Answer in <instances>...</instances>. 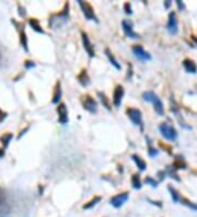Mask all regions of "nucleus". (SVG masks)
<instances>
[{
	"label": "nucleus",
	"instance_id": "f257e3e1",
	"mask_svg": "<svg viewBox=\"0 0 197 217\" xmlns=\"http://www.w3.org/2000/svg\"><path fill=\"white\" fill-rule=\"evenodd\" d=\"M68 21H69V3H66L61 12L50 15L48 24L53 30H57V29L62 28Z\"/></svg>",
	"mask_w": 197,
	"mask_h": 217
},
{
	"label": "nucleus",
	"instance_id": "f03ea898",
	"mask_svg": "<svg viewBox=\"0 0 197 217\" xmlns=\"http://www.w3.org/2000/svg\"><path fill=\"white\" fill-rule=\"evenodd\" d=\"M142 98L144 100L148 101V102H151L153 104V107H155V111L158 113L159 115H163L164 114V106H163L162 101L160 100V98L156 94L155 92L152 91H147V92H144L142 94Z\"/></svg>",
	"mask_w": 197,
	"mask_h": 217
},
{
	"label": "nucleus",
	"instance_id": "7ed1b4c3",
	"mask_svg": "<svg viewBox=\"0 0 197 217\" xmlns=\"http://www.w3.org/2000/svg\"><path fill=\"white\" fill-rule=\"evenodd\" d=\"M160 133L162 135L165 139L170 140V142H174L177 138V132L173 126L169 125L167 123H162V124L159 126Z\"/></svg>",
	"mask_w": 197,
	"mask_h": 217
},
{
	"label": "nucleus",
	"instance_id": "20e7f679",
	"mask_svg": "<svg viewBox=\"0 0 197 217\" xmlns=\"http://www.w3.org/2000/svg\"><path fill=\"white\" fill-rule=\"evenodd\" d=\"M78 3H79V6H80V8H81V10H82L85 17L87 18V20H91V21H95V22H97V15H95L94 11H93V9H92V7H91L90 3L85 2V1H82V0H78Z\"/></svg>",
	"mask_w": 197,
	"mask_h": 217
},
{
	"label": "nucleus",
	"instance_id": "39448f33",
	"mask_svg": "<svg viewBox=\"0 0 197 217\" xmlns=\"http://www.w3.org/2000/svg\"><path fill=\"white\" fill-rule=\"evenodd\" d=\"M167 30L171 35H176L179 32V24H177V18L175 12H170L169 20H167Z\"/></svg>",
	"mask_w": 197,
	"mask_h": 217
},
{
	"label": "nucleus",
	"instance_id": "423d86ee",
	"mask_svg": "<svg viewBox=\"0 0 197 217\" xmlns=\"http://www.w3.org/2000/svg\"><path fill=\"white\" fill-rule=\"evenodd\" d=\"M127 115L134 124L137 125V126H140L142 130V114L139 110L130 107V109H128L127 110Z\"/></svg>",
	"mask_w": 197,
	"mask_h": 217
},
{
	"label": "nucleus",
	"instance_id": "0eeeda50",
	"mask_svg": "<svg viewBox=\"0 0 197 217\" xmlns=\"http://www.w3.org/2000/svg\"><path fill=\"white\" fill-rule=\"evenodd\" d=\"M132 53H134V55L137 59L141 60V62H148V60H151V55H150L149 53L146 52L144 50L142 46L140 45H136L132 47Z\"/></svg>",
	"mask_w": 197,
	"mask_h": 217
},
{
	"label": "nucleus",
	"instance_id": "6e6552de",
	"mask_svg": "<svg viewBox=\"0 0 197 217\" xmlns=\"http://www.w3.org/2000/svg\"><path fill=\"white\" fill-rule=\"evenodd\" d=\"M128 197H129L128 192L120 193V194H117L116 196L112 197L111 201H110V203H111V205H113V206L116 207V208H120V207H122L125 203L127 202Z\"/></svg>",
	"mask_w": 197,
	"mask_h": 217
},
{
	"label": "nucleus",
	"instance_id": "1a4fd4ad",
	"mask_svg": "<svg viewBox=\"0 0 197 217\" xmlns=\"http://www.w3.org/2000/svg\"><path fill=\"white\" fill-rule=\"evenodd\" d=\"M122 26H123V31H124L125 35L127 36V38H139L140 36L135 32V31L132 30V23L130 21H127V20H124L122 22Z\"/></svg>",
	"mask_w": 197,
	"mask_h": 217
},
{
	"label": "nucleus",
	"instance_id": "9d476101",
	"mask_svg": "<svg viewBox=\"0 0 197 217\" xmlns=\"http://www.w3.org/2000/svg\"><path fill=\"white\" fill-rule=\"evenodd\" d=\"M83 109L87 110L88 112L94 114V113L97 112V103L95 102L94 99H92L91 97L87 95V97L85 98V100H83Z\"/></svg>",
	"mask_w": 197,
	"mask_h": 217
},
{
	"label": "nucleus",
	"instance_id": "9b49d317",
	"mask_svg": "<svg viewBox=\"0 0 197 217\" xmlns=\"http://www.w3.org/2000/svg\"><path fill=\"white\" fill-rule=\"evenodd\" d=\"M57 112H58V121L60 124L65 125L68 122V111L67 107L64 103H60L57 106Z\"/></svg>",
	"mask_w": 197,
	"mask_h": 217
},
{
	"label": "nucleus",
	"instance_id": "f8f14e48",
	"mask_svg": "<svg viewBox=\"0 0 197 217\" xmlns=\"http://www.w3.org/2000/svg\"><path fill=\"white\" fill-rule=\"evenodd\" d=\"M81 36H82V43H83V47H85V52L88 53V55L90 56V57H94L95 56L94 50H93V45L91 44L89 36H88L85 32H81Z\"/></svg>",
	"mask_w": 197,
	"mask_h": 217
},
{
	"label": "nucleus",
	"instance_id": "ddd939ff",
	"mask_svg": "<svg viewBox=\"0 0 197 217\" xmlns=\"http://www.w3.org/2000/svg\"><path fill=\"white\" fill-rule=\"evenodd\" d=\"M123 97H124V88L122 86H117L115 88L114 93H113V103L116 107L120 106Z\"/></svg>",
	"mask_w": 197,
	"mask_h": 217
},
{
	"label": "nucleus",
	"instance_id": "4468645a",
	"mask_svg": "<svg viewBox=\"0 0 197 217\" xmlns=\"http://www.w3.org/2000/svg\"><path fill=\"white\" fill-rule=\"evenodd\" d=\"M183 67L185 68V70H186L187 72H190V74H196L197 72V66L194 60H192V59H188V58L184 59V62H183Z\"/></svg>",
	"mask_w": 197,
	"mask_h": 217
},
{
	"label": "nucleus",
	"instance_id": "2eb2a0df",
	"mask_svg": "<svg viewBox=\"0 0 197 217\" xmlns=\"http://www.w3.org/2000/svg\"><path fill=\"white\" fill-rule=\"evenodd\" d=\"M77 79L82 87H88V86L90 85V78H89V76H88V72L85 69H83L82 71L80 72L79 75H78Z\"/></svg>",
	"mask_w": 197,
	"mask_h": 217
},
{
	"label": "nucleus",
	"instance_id": "dca6fc26",
	"mask_svg": "<svg viewBox=\"0 0 197 217\" xmlns=\"http://www.w3.org/2000/svg\"><path fill=\"white\" fill-rule=\"evenodd\" d=\"M105 54H106V56L108 57V59H110L111 64H112V65L114 66V67L116 68V69L120 70V65L118 64V62L116 60V58L114 57V55L112 54V52H111V50H108V48H106V50H105Z\"/></svg>",
	"mask_w": 197,
	"mask_h": 217
},
{
	"label": "nucleus",
	"instance_id": "f3484780",
	"mask_svg": "<svg viewBox=\"0 0 197 217\" xmlns=\"http://www.w3.org/2000/svg\"><path fill=\"white\" fill-rule=\"evenodd\" d=\"M132 160L135 161V163L137 165V167L139 168L141 171H144V170H146V168H147V163H146L144 160L141 159V158L139 157V156H137V155H132Z\"/></svg>",
	"mask_w": 197,
	"mask_h": 217
},
{
	"label": "nucleus",
	"instance_id": "a211bd4d",
	"mask_svg": "<svg viewBox=\"0 0 197 217\" xmlns=\"http://www.w3.org/2000/svg\"><path fill=\"white\" fill-rule=\"evenodd\" d=\"M29 23H30L31 28H32L33 30L35 31V32L41 33V34H44V30H43V29L41 28L40 22H38V21L36 20V19H30V21H29Z\"/></svg>",
	"mask_w": 197,
	"mask_h": 217
},
{
	"label": "nucleus",
	"instance_id": "6ab92c4d",
	"mask_svg": "<svg viewBox=\"0 0 197 217\" xmlns=\"http://www.w3.org/2000/svg\"><path fill=\"white\" fill-rule=\"evenodd\" d=\"M61 98V85L60 82H57L55 88V93H54V97H53V103H58Z\"/></svg>",
	"mask_w": 197,
	"mask_h": 217
},
{
	"label": "nucleus",
	"instance_id": "aec40b11",
	"mask_svg": "<svg viewBox=\"0 0 197 217\" xmlns=\"http://www.w3.org/2000/svg\"><path fill=\"white\" fill-rule=\"evenodd\" d=\"M132 187L134 189H136V190H139V189H141V181H140V178H139V175H134L132 177Z\"/></svg>",
	"mask_w": 197,
	"mask_h": 217
},
{
	"label": "nucleus",
	"instance_id": "412c9836",
	"mask_svg": "<svg viewBox=\"0 0 197 217\" xmlns=\"http://www.w3.org/2000/svg\"><path fill=\"white\" fill-rule=\"evenodd\" d=\"M97 95H99V98H100V100H101V102H102L103 106L106 107L107 110H111L110 101H108V99L106 98V95H105L104 93H102V92H99L97 93Z\"/></svg>",
	"mask_w": 197,
	"mask_h": 217
},
{
	"label": "nucleus",
	"instance_id": "4be33fe9",
	"mask_svg": "<svg viewBox=\"0 0 197 217\" xmlns=\"http://www.w3.org/2000/svg\"><path fill=\"white\" fill-rule=\"evenodd\" d=\"M169 191L170 193H171V197H172V200L174 203H177L179 201H180V195H179V193H177V191L174 189L173 187H169Z\"/></svg>",
	"mask_w": 197,
	"mask_h": 217
},
{
	"label": "nucleus",
	"instance_id": "5701e85b",
	"mask_svg": "<svg viewBox=\"0 0 197 217\" xmlns=\"http://www.w3.org/2000/svg\"><path fill=\"white\" fill-rule=\"evenodd\" d=\"M100 202H101V197H100V196H95L92 201H90V202L88 203V204H85V206H83V208H85V210H89V208H92L93 206H95V205H97V203H100Z\"/></svg>",
	"mask_w": 197,
	"mask_h": 217
},
{
	"label": "nucleus",
	"instance_id": "b1692460",
	"mask_svg": "<svg viewBox=\"0 0 197 217\" xmlns=\"http://www.w3.org/2000/svg\"><path fill=\"white\" fill-rule=\"evenodd\" d=\"M20 38H21V44H22L23 48H24L25 52H28L29 48H28V38H26V34H25L24 31H21L20 32Z\"/></svg>",
	"mask_w": 197,
	"mask_h": 217
},
{
	"label": "nucleus",
	"instance_id": "393cba45",
	"mask_svg": "<svg viewBox=\"0 0 197 217\" xmlns=\"http://www.w3.org/2000/svg\"><path fill=\"white\" fill-rule=\"evenodd\" d=\"M173 168H174V169H185V168H186V163H185V161L183 160V158L175 160V162L173 163Z\"/></svg>",
	"mask_w": 197,
	"mask_h": 217
},
{
	"label": "nucleus",
	"instance_id": "a878e982",
	"mask_svg": "<svg viewBox=\"0 0 197 217\" xmlns=\"http://www.w3.org/2000/svg\"><path fill=\"white\" fill-rule=\"evenodd\" d=\"M180 201L182 202V204L188 206L190 208H192L193 211H197V205L194 204V203H192V202H190V201L187 200V199H185V197H182V199H180Z\"/></svg>",
	"mask_w": 197,
	"mask_h": 217
},
{
	"label": "nucleus",
	"instance_id": "bb28decb",
	"mask_svg": "<svg viewBox=\"0 0 197 217\" xmlns=\"http://www.w3.org/2000/svg\"><path fill=\"white\" fill-rule=\"evenodd\" d=\"M11 139H12V134H6L0 138V140L2 142L3 146H8V145H9V142H10Z\"/></svg>",
	"mask_w": 197,
	"mask_h": 217
},
{
	"label": "nucleus",
	"instance_id": "cd10ccee",
	"mask_svg": "<svg viewBox=\"0 0 197 217\" xmlns=\"http://www.w3.org/2000/svg\"><path fill=\"white\" fill-rule=\"evenodd\" d=\"M146 183H147L148 185H151L152 187H158V182L156 181L155 179H152L151 177L146 178Z\"/></svg>",
	"mask_w": 197,
	"mask_h": 217
},
{
	"label": "nucleus",
	"instance_id": "c85d7f7f",
	"mask_svg": "<svg viewBox=\"0 0 197 217\" xmlns=\"http://www.w3.org/2000/svg\"><path fill=\"white\" fill-rule=\"evenodd\" d=\"M148 154H149L150 157H156L159 154V150H157L153 147H149V150H148Z\"/></svg>",
	"mask_w": 197,
	"mask_h": 217
},
{
	"label": "nucleus",
	"instance_id": "c756f323",
	"mask_svg": "<svg viewBox=\"0 0 197 217\" xmlns=\"http://www.w3.org/2000/svg\"><path fill=\"white\" fill-rule=\"evenodd\" d=\"M124 9H125V12L127 13V14H132V5L129 2H126L124 5Z\"/></svg>",
	"mask_w": 197,
	"mask_h": 217
},
{
	"label": "nucleus",
	"instance_id": "7c9ffc66",
	"mask_svg": "<svg viewBox=\"0 0 197 217\" xmlns=\"http://www.w3.org/2000/svg\"><path fill=\"white\" fill-rule=\"evenodd\" d=\"M24 66H25V68H26V69H30V68L35 67V64L33 62H30V60H28V62H25Z\"/></svg>",
	"mask_w": 197,
	"mask_h": 217
},
{
	"label": "nucleus",
	"instance_id": "2f4dec72",
	"mask_svg": "<svg viewBox=\"0 0 197 217\" xmlns=\"http://www.w3.org/2000/svg\"><path fill=\"white\" fill-rule=\"evenodd\" d=\"M176 5H177V7H179V9H180L181 11L185 10V5L182 2V1H180V0H176Z\"/></svg>",
	"mask_w": 197,
	"mask_h": 217
},
{
	"label": "nucleus",
	"instance_id": "473e14b6",
	"mask_svg": "<svg viewBox=\"0 0 197 217\" xmlns=\"http://www.w3.org/2000/svg\"><path fill=\"white\" fill-rule=\"evenodd\" d=\"M149 202H151V204L153 205H157L158 207H162V204H161V202H155V201H151V200H148Z\"/></svg>",
	"mask_w": 197,
	"mask_h": 217
},
{
	"label": "nucleus",
	"instance_id": "72a5a7b5",
	"mask_svg": "<svg viewBox=\"0 0 197 217\" xmlns=\"http://www.w3.org/2000/svg\"><path fill=\"white\" fill-rule=\"evenodd\" d=\"M170 5H171V1H170V0H167V1H165L164 2V7L167 8V9L170 7Z\"/></svg>",
	"mask_w": 197,
	"mask_h": 217
},
{
	"label": "nucleus",
	"instance_id": "f704fd0d",
	"mask_svg": "<svg viewBox=\"0 0 197 217\" xmlns=\"http://www.w3.org/2000/svg\"><path fill=\"white\" fill-rule=\"evenodd\" d=\"M2 156H3V150L0 149V157H2Z\"/></svg>",
	"mask_w": 197,
	"mask_h": 217
}]
</instances>
